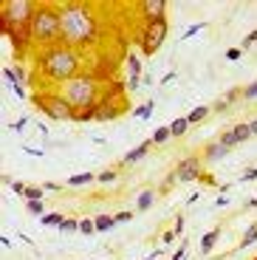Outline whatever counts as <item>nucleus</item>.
<instances>
[{"mask_svg":"<svg viewBox=\"0 0 257 260\" xmlns=\"http://www.w3.org/2000/svg\"><path fill=\"white\" fill-rule=\"evenodd\" d=\"M62 14V43L71 48L93 46L99 40V20L93 9L85 3H65L59 9Z\"/></svg>","mask_w":257,"mask_h":260,"instance_id":"1","label":"nucleus"},{"mask_svg":"<svg viewBox=\"0 0 257 260\" xmlns=\"http://www.w3.org/2000/svg\"><path fill=\"white\" fill-rule=\"evenodd\" d=\"M37 65H40V71L45 74L48 82L65 85V82H71L74 77H79V65H82V59H79V48H71V46H65V43H57V46L43 48Z\"/></svg>","mask_w":257,"mask_h":260,"instance_id":"2","label":"nucleus"},{"mask_svg":"<svg viewBox=\"0 0 257 260\" xmlns=\"http://www.w3.org/2000/svg\"><path fill=\"white\" fill-rule=\"evenodd\" d=\"M57 93L71 105L74 113L88 111V108H97V105L102 102V99H99V82H97L93 74H79V77H74L71 82L59 85Z\"/></svg>","mask_w":257,"mask_h":260,"instance_id":"3","label":"nucleus"},{"mask_svg":"<svg viewBox=\"0 0 257 260\" xmlns=\"http://www.w3.org/2000/svg\"><path fill=\"white\" fill-rule=\"evenodd\" d=\"M31 37L43 48L62 43V14H59V9L37 6V14L31 20Z\"/></svg>","mask_w":257,"mask_h":260,"instance_id":"4","label":"nucleus"},{"mask_svg":"<svg viewBox=\"0 0 257 260\" xmlns=\"http://www.w3.org/2000/svg\"><path fill=\"white\" fill-rule=\"evenodd\" d=\"M34 14H37V3H31V0H3L0 3V31L31 26Z\"/></svg>","mask_w":257,"mask_h":260,"instance_id":"5","label":"nucleus"},{"mask_svg":"<svg viewBox=\"0 0 257 260\" xmlns=\"http://www.w3.org/2000/svg\"><path fill=\"white\" fill-rule=\"evenodd\" d=\"M37 105H40V111H43L48 119H54V122H74V116H77L74 108L65 102L59 93H40Z\"/></svg>","mask_w":257,"mask_h":260,"instance_id":"6","label":"nucleus"},{"mask_svg":"<svg viewBox=\"0 0 257 260\" xmlns=\"http://www.w3.org/2000/svg\"><path fill=\"white\" fill-rule=\"evenodd\" d=\"M167 40V20H155V23H144L142 28V51L144 54H155L161 48V43Z\"/></svg>","mask_w":257,"mask_h":260,"instance_id":"7","label":"nucleus"},{"mask_svg":"<svg viewBox=\"0 0 257 260\" xmlns=\"http://www.w3.org/2000/svg\"><path fill=\"white\" fill-rule=\"evenodd\" d=\"M175 181H201V176H204V161L201 158H184V161L178 164V167L173 170Z\"/></svg>","mask_w":257,"mask_h":260,"instance_id":"8","label":"nucleus"},{"mask_svg":"<svg viewBox=\"0 0 257 260\" xmlns=\"http://www.w3.org/2000/svg\"><path fill=\"white\" fill-rule=\"evenodd\" d=\"M3 34H6L9 40H12V46H14V51H17V57H23V54L28 51V46L34 43V37H31V26L3 28Z\"/></svg>","mask_w":257,"mask_h":260,"instance_id":"9","label":"nucleus"},{"mask_svg":"<svg viewBox=\"0 0 257 260\" xmlns=\"http://www.w3.org/2000/svg\"><path fill=\"white\" fill-rule=\"evenodd\" d=\"M139 9H142L144 23H155V20H164L167 0H144V3H139Z\"/></svg>","mask_w":257,"mask_h":260,"instance_id":"10","label":"nucleus"},{"mask_svg":"<svg viewBox=\"0 0 257 260\" xmlns=\"http://www.w3.org/2000/svg\"><path fill=\"white\" fill-rule=\"evenodd\" d=\"M93 111H97V122H110V119L119 116V111H122V108H113V105H110L108 99H102V102H99L97 108H93Z\"/></svg>","mask_w":257,"mask_h":260,"instance_id":"11","label":"nucleus"},{"mask_svg":"<svg viewBox=\"0 0 257 260\" xmlns=\"http://www.w3.org/2000/svg\"><path fill=\"white\" fill-rule=\"evenodd\" d=\"M150 144H153V139H150V142H142V144H139V147H136V150H130L127 156H124V164L142 161V158H144V156H147V153H150Z\"/></svg>","mask_w":257,"mask_h":260,"instance_id":"12","label":"nucleus"},{"mask_svg":"<svg viewBox=\"0 0 257 260\" xmlns=\"http://www.w3.org/2000/svg\"><path fill=\"white\" fill-rule=\"evenodd\" d=\"M220 238V229H212V232H206L204 238H201V254H209L215 249V243H218Z\"/></svg>","mask_w":257,"mask_h":260,"instance_id":"13","label":"nucleus"},{"mask_svg":"<svg viewBox=\"0 0 257 260\" xmlns=\"http://www.w3.org/2000/svg\"><path fill=\"white\" fill-rule=\"evenodd\" d=\"M226 153H229V147H223L220 142H215V144H209V147H206V156L204 158H206V161H220Z\"/></svg>","mask_w":257,"mask_h":260,"instance_id":"14","label":"nucleus"},{"mask_svg":"<svg viewBox=\"0 0 257 260\" xmlns=\"http://www.w3.org/2000/svg\"><path fill=\"white\" fill-rule=\"evenodd\" d=\"M127 74H130V77H142V59H139V54H136V51L127 54Z\"/></svg>","mask_w":257,"mask_h":260,"instance_id":"15","label":"nucleus"},{"mask_svg":"<svg viewBox=\"0 0 257 260\" xmlns=\"http://www.w3.org/2000/svg\"><path fill=\"white\" fill-rule=\"evenodd\" d=\"M232 136H235V144H240V142H246V139H251V127L249 124H235V127H232Z\"/></svg>","mask_w":257,"mask_h":260,"instance_id":"16","label":"nucleus"},{"mask_svg":"<svg viewBox=\"0 0 257 260\" xmlns=\"http://www.w3.org/2000/svg\"><path fill=\"white\" fill-rule=\"evenodd\" d=\"M254 241H257V221H254V223H251V226L243 232V238H240V249H249Z\"/></svg>","mask_w":257,"mask_h":260,"instance_id":"17","label":"nucleus"},{"mask_svg":"<svg viewBox=\"0 0 257 260\" xmlns=\"http://www.w3.org/2000/svg\"><path fill=\"white\" fill-rule=\"evenodd\" d=\"M153 201H155V192L153 189H144V192L139 195V201H136V209H150Z\"/></svg>","mask_w":257,"mask_h":260,"instance_id":"18","label":"nucleus"},{"mask_svg":"<svg viewBox=\"0 0 257 260\" xmlns=\"http://www.w3.org/2000/svg\"><path fill=\"white\" fill-rule=\"evenodd\" d=\"M186 127H189V119H186V116L173 119V124H170V130H173V136H184V133H186Z\"/></svg>","mask_w":257,"mask_h":260,"instance_id":"19","label":"nucleus"},{"mask_svg":"<svg viewBox=\"0 0 257 260\" xmlns=\"http://www.w3.org/2000/svg\"><path fill=\"white\" fill-rule=\"evenodd\" d=\"M40 221H43V226H57V229H59V226H62L65 218H62L59 212H48V215H43Z\"/></svg>","mask_w":257,"mask_h":260,"instance_id":"20","label":"nucleus"},{"mask_svg":"<svg viewBox=\"0 0 257 260\" xmlns=\"http://www.w3.org/2000/svg\"><path fill=\"white\" fill-rule=\"evenodd\" d=\"M206 113H209V108H206V105H198V108H195L186 119H189V124H198V122H204V119H206Z\"/></svg>","mask_w":257,"mask_h":260,"instance_id":"21","label":"nucleus"},{"mask_svg":"<svg viewBox=\"0 0 257 260\" xmlns=\"http://www.w3.org/2000/svg\"><path fill=\"white\" fill-rule=\"evenodd\" d=\"M90 181H93L90 173H79V176H71L65 184H68V187H82V184H90Z\"/></svg>","mask_w":257,"mask_h":260,"instance_id":"22","label":"nucleus"},{"mask_svg":"<svg viewBox=\"0 0 257 260\" xmlns=\"http://www.w3.org/2000/svg\"><path fill=\"white\" fill-rule=\"evenodd\" d=\"M93 223H97V232H105V229H113L116 226V218H110V215H99Z\"/></svg>","mask_w":257,"mask_h":260,"instance_id":"23","label":"nucleus"},{"mask_svg":"<svg viewBox=\"0 0 257 260\" xmlns=\"http://www.w3.org/2000/svg\"><path fill=\"white\" fill-rule=\"evenodd\" d=\"M3 74H6V82L12 85V88L14 85H23V71H17V68H6Z\"/></svg>","mask_w":257,"mask_h":260,"instance_id":"24","label":"nucleus"},{"mask_svg":"<svg viewBox=\"0 0 257 260\" xmlns=\"http://www.w3.org/2000/svg\"><path fill=\"white\" fill-rule=\"evenodd\" d=\"M153 108H155V102L150 99V102H144V105H139V108H136L133 116H136V119H147L150 113H153Z\"/></svg>","mask_w":257,"mask_h":260,"instance_id":"25","label":"nucleus"},{"mask_svg":"<svg viewBox=\"0 0 257 260\" xmlns=\"http://www.w3.org/2000/svg\"><path fill=\"white\" fill-rule=\"evenodd\" d=\"M74 122H97V111H93V108H88V111H77Z\"/></svg>","mask_w":257,"mask_h":260,"instance_id":"26","label":"nucleus"},{"mask_svg":"<svg viewBox=\"0 0 257 260\" xmlns=\"http://www.w3.org/2000/svg\"><path fill=\"white\" fill-rule=\"evenodd\" d=\"M45 187H26V201H43Z\"/></svg>","mask_w":257,"mask_h":260,"instance_id":"27","label":"nucleus"},{"mask_svg":"<svg viewBox=\"0 0 257 260\" xmlns=\"http://www.w3.org/2000/svg\"><path fill=\"white\" fill-rule=\"evenodd\" d=\"M170 136H173V130H170V127H158V130H155V133H153V144H161V142H167Z\"/></svg>","mask_w":257,"mask_h":260,"instance_id":"28","label":"nucleus"},{"mask_svg":"<svg viewBox=\"0 0 257 260\" xmlns=\"http://www.w3.org/2000/svg\"><path fill=\"white\" fill-rule=\"evenodd\" d=\"M79 229V221H74V218H65L62 226H59V232H77Z\"/></svg>","mask_w":257,"mask_h":260,"instance_id":"29","label":"nucleus"},{"mask_svg":"<svg viewBox=\"0 0 257 260\" xmlns=\"http://www.w3.org/2000/svg\"><path fill=\"white\" fill-rule=\"evenodd\" d=\"M79 232H82V235H93V232H97V223L85 218V221H79Z\"/></svg>","mask_w":257,"mask_h":260,"instance_id":"30","label":"nucleus"},{"mask_svg":"<svg viewBox=\"0 0 257 260\" xmlns=\"http://www.w3.org/2000/svg\"><path fill=\"white\" fill-rule=\"evenodd\" d=\"M113 178H116V170H102V173L97 176V181L108 184V181H113Z\"/></svg>","mask_w":257,"mask_h":260,"instance_id":"31","label":"nucleus"},{"mask_svg":"<svg viewBox=\"0 0 257 260\" xmlns=\"http://www.w3.org/2000/svg\"><path fill=\"white\" fill-rule=\"evenodd\" d=\"M201 28H206V23H195V26H189L184 34H181V40H186V37H192V34H198Z\"/></svg>","mask_w":257,"mask_h":260,"instance_id":"32","label":"nucleus"},{"mask_svg":"<svg viewBox=\"0 0 257 260\" xmlns=\"http://www.w3.org/2000/svg\"><path fill=\"white\" fill-rule=\"evenodd\" d=\"M43 201H28V212L31 215H40V218H43Z\"/></svg>","mask_w":257,"mask_h":260,"instance_id":"33","label":"nucleus"},{"mask_svg":"<svg viewBox=\"0 0 257 260\" xmlns=\"http://www.w3.org/2000/svg\"><path fill=\"white\" fill-rule=\"evenodd\" d=\"M243 96H246V99H257V82L246 85V91H243Z\"/></svg>","mask_w":257,"mask_h":260,"instance_id":"34","label":"nucleus"},{"mask_svg":"<svg viewBox=\"0 0 257 260\" xmlns=\"http://www.w3.org/2000/svg\"><path fill=\"white\" fill-rule=\"evenodd\" d=\"M240 54H243V48H229V51H226V59L235 62V59H240Z\"/></svg>","mask_w":257,"mask_h":260,"instance_id":"35","label":"nucleus"},{"mask_svg":"<svg viewBox=\"0 0 257 260\" xmlns=\"http://www.w3.org/2000/svg\"><path fill=\"white\" fill-rule=\"evenodd\" d=\"M254 43H257V28H254V31H251V34H249V37H246V40H243V48H251V46H254Z\"/></svg>","mask_w":257,"mask_h":260,"instance_id":"36","label":"nucleus"},{"mask_svg":"<svg viewBox=\"0 0 257 260\" xmlns=\"http://www.w3.org/2000/svg\"><path fill=\"white\" fill-rule=\"evenodd\" d=\"M173 260H186V243H181V246H178V252L173 254Z\"/></svg>","mask_w":257,"mask_h":260,"instance_id":"37","label":"nucleus"},{"mask_svg":"<svg viewBox=\"0 0 257 260\" xmlns=\"http://www.w3.org/2000/svg\"><path fill=\"white\" fill-rule=\"evenodd\" d=\"M26 127H28V119H20V122L12 124V130H17V133H20V130H26Z\"/></svg>","mask_w":257,"mask_h":260,"instance_id":"38","label":"nucleus"},{"mask_svg":"<svg viewBox=\"0 0 257 260\" xmlns=\"http://www.w3.org/2000/svg\"><path fill=\"white\" fill-rule=\"evenodd\" d=\"M130 218H133L130 212H119V215H116V223H127Z\"/></svg>","mask_w":257,"mask_h":260,"instance_id":"39","label":"nucleus"},{"mask_svg":"<svg viewBox=\"0 0 257 260\" xmlns=\"http://www.w3.org/2000/svg\"><path fill=\"white\" fill-rule=\"evenodd\" d=\"M12 189H14L17 195H26V184H20V181H14V184H12Z\"/></svg>","mask_w":257,"mask_h":260,"instance_id":"40","label":"nucleus"},{"mask_svg":"<svg viewBox=\"0 0 257 260\" xmlns=\"http://www.w3.org/2000/svg\"><path fill=\"white\" fill-rule=\"evenodd\" d=\"M254 178H257V167L254 170H246V173H243V181H254Z\"/></svg>","mask_w":257,"mask_h":260,"instance_id":"41","label":"nucleus"},{"mask_svg":"<svg viewBox=\"0 0 257 260\" xmlns=\"http://www.w3.org/2000/svg\"><path fill=\"white\" fill-rule=\"evenodd\" d=\"M175 235H178L175 229H170V232H164V243H173V241H175Z\"/></svg>","mask_w":257,"mask_h":260,"instance_id":"42","label":"nucleus"},{"mask_svg":"<svg viewBox=\"0 0 257 260\" xmlns=\"http://www.w3.org/2000/svg\"><path fill=\"white\" fill-rule=\"evenodd\" d=\"M173 229H175V232H178V235L184 232V218H181V215H178V221H175V226H173Z\"/></svg>","mask_w":257,"mask_h":260,"instance_id":"43","label":"nucleus"},{"mask_svg":"<svg viewBox=\"0 0 257 260\" xmlns=\"http://www.w3.org/2000/svg\"><path fill=\"white\" fill-rule=\"evenodd\" d=\"M173 79H175V71H167V74H164V79H161V82L167 85V82H173Z\"/></svg>","mask_w":257,"mask_h":260,"instance_id":"44","label":"nucleus"},{"mask_svg":"<svg viewBox=\"0 0 257 260\" xmlns=\"http://www.w3.org/2000/svg\"><path fill=\"white\" fill-rule=\"evenodd\" d=\"M43 187H45V189H51V192H57V189H59V184H54V181H48V184H43Z\"/></svg>","mask_w":257,"mask_h":260,"instance_id":"45","label":"nucleus"},{"mask_svg":"<svg viewBox=\"0 0 257 260\" xmlns=\"http://www.w3.org/2000/svg\"><path fill=\"white\" fill-rule=\"evenodd\" d=\"M158 254H161V249H155V252L150 254V257H144V260H158Z\"/></svg>","mask_w":257,"mask_h":260,"instance_id":"46","label":"nucleus"},{"mask_svg":"<svg viewBox=\"0 0 257 260\" xmlns=\"http://www.w3.org/2000/svg\"><path fill=\"white\" fill-rule=\"evenodd\" d=\"M249 127H251V136H254V133H257V119H254V122L249 124Z\"/></svg>","mask_w":257,"mask_h":260,"instance_id":"47","label":"nucleus"},{"mask_svg":"<svg viewBox=\"0 0 257 260\" xmlns=\"http://www.w3.org/2000/svg\"><path fill=\"white\" fill-rule=\"evenodd\" d=\"M246 204H249V207H257V198H249Z\"/></svg>","mask_w":257,"mask_h":260,"instance_id":"48","label":"nucleus"},{"mask_svg":"<svg viewBox=\"0 0 257 260\" xmlns=\"http://www.w3.org/2000/svg\"><path fill=\"white\" fill-rule=\"evenodd\" d=\"M254 260H257V257H254Z\"/></svg>","mask_w":257,"mask_h":260,"instance_id":"49","label":"nucleus"}]
</instances>
